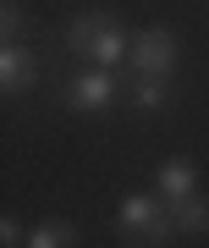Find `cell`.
<instances>
[{"label":"cell","mask_w":209,"mask_h":248,"mask_svg":"<svg viewBox=\"0 0 209 248\" xmlns=\"http://www.w3.org/2000/svg\"><path fill=\"white\" fill-rule=\"evenodd\" d=\"M66 45L77 50L83 61H94V66H121L132 55V33L116 17H104V11H88V17H77L66 28Z\"/></svg>","instance_id":"6da1fadb"},{"label":"cell","mask_w":209,"mask_h":248,"mask_svg":"<svg viewBox=\"0 0 209 248\" xmlns=\"http://www.w3.org/2000/svg\"><path fill=\"white\" fill-rule=\"evenodd\" d=\"M116 232H121V243H138V248L165 243L171 232H176L171 226V204L154 199V193H127L121 210H116Z\"/></svg>","instance_id":"7a4b0ae2"},{"label":"cell","mask_w":209,"mask_h":248,"mask_svg":"<svg viewBox=\"0 0 209 248\" xmlns=\"http://www.w3.org/2000/svg\"><path fill=\"white\" fill-rule=\"evenodd\" d=\"M116 66H88V72H77V78L61 89V99H66V110H77V116H104L116 105Z\"/></svg>","instance_id":"3957f363"},{"label":"cell","mask_w":209,"mask_h":248,"mask_svg":"<svg viewBox=\"0 0 209 248\" xmlns=\"http://www.w3.org/2000/svg\"><path fill=\"white\" fill-rule=\"evenodd\" d=\"M127 66L143 72V78H171L176 72V33L171 28H143V33H132Z\"/></svg>","instance_id":"277c9868"},{"label":"cell","mask_w":209,"mask_h":248,"mask_svg":"<svg viewBox=\"0 0 209 248\" xmlns=\"http://www.w3.org/2000/svg\"><path fill=\"white\" fill-rule=\"evenodd\" d=\"M33 83H39V55H33V45L6 39V45H0V89L17 99V94L33 89Z\"/></svg>","instance_id":"5b68a950"},{"label":"cell","mask_w":209,"mask_h":248,"mask_svg":"<svg viewBox=\"0 0 209 248\" xmlns=\"http://www.w3.org/2000/svg\"><path fill=\"white\" fill-rule=\"evenodd\" d=\"M154 187L165 193V204L187 199V193H198V166H193V160H182V155L160 160V171H154Z\"/></svg>","instance_id":"8992f818"},{"label":"cell","mask_w":209,"mask_h":248,"mask_svg":"<svg viewBox=\"0 0 209 248\" xmlns=\"http://www.w3.org/2000/svg\"><path fill=\"white\" fill-rule=\"evenodd\" d=\"M132 110H143V116H160V110H171V78H132Z\"/></svg>","instance_id":"52a82bcc"},{"label":"cell","mask_w":209,"mask_h":248,"mask_svg":"<svg viewBox=\"0 0 209 248\" xmlns=\"http://www.w3.org/2000/svg\"><path fill=\"white\" fill-rule=\"evenodd\" d=\"M171 226L176 232H209V199H198V193L176 199L171 204Z\"/></svg>","instance_id":"ba28073f"},{"label":"cell","mask_w":209,"mask_h":248,"mask_svg":"<svg viewBox=\"0 0 209 248\" xmlns=\"http://www.w3.org/2000/svg\"><path fill=\"white\" fill-rule=\"evenodd\" d=\"M66 243H77V226L72 221H39L28 232V248H66Z\"/></svg>","instance_id":"9c48e42d"},{"label":"cell","mask_w":209,"mask_h":248,"mask_svg":"<svg viewBox=\"0 0 209 248\" xmlns=\"http://www.w3.org/2000/svg\"><path fill=\"white\" fill-rule=\"evenodd\" d=\"M0 11H6V17H0L6 39H17V33H22V0H0Z\"/></svg>","instance_id":"30bf717a"},{"label":"cell","mask_w":209,"mask_h":248,"mask_svg":"<svg viewBox=\"0 0 209 248\" xmlns=\"http://www.w3.org/2000/svg\"><path fill=\"white\" fill-rule=\"evenodd\" d=\"M0 243H28V232H22L17 215H6V221H0Z\"/></svg>","instance_id":"8fae6325"}]
</instances>
